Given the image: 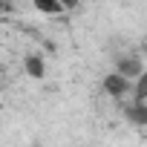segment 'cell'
<instances>
[{
  "label": "cell",
  "mask_w": 147,
  "mask_h": 147,
  "mask_svg": "<svg viewBox=\"0 0 147 147\" xmlns=\"http://www.w3.org/2000/svg\"><path fill=\"white\" fill-rule=\"evenodd\" d=\"M141 72H144V66H141L138 55H124V58L115 61V75H121V78H127V81H136Z\"/></svg>",
  "instance_id": "cell-1"
},
{
  "label": "cell",
  "mask_w": 147,
  "mask_h": 147,
  "mask_svg": "<svg viewBox=\"0 0 147 147\" xmlns=\"http://www.w3.org/2000/svg\"><path fill=\"white\" fill-rule=\"evenodd\" d=\"M104 87H107V90H110V95H115V98H121V95L133 92V81H127V78L115 75V72H110V78L104 81Z\"/></svg>",
  "instance_id": "cell-2"
},
{
  "label": "cell",
  "mask_w": 147,
  "mask_h": 147,
  "mask_svg": "<svg viewBox=\"0 0 147 147\" xmlns=\"http://www.w3.org/2000/svg\"><path fill=\"white\" fill-rule=\"evenodd\" d=\"M23 69H26V75H29V78H43L46 63H43V58H40V55H26Z\"/></svg>",
  "instance_id": "cell-3"
},
{
  "label": "cell",
  "mask_w": 147,
  "mask_h": 147,
  "mask_svg": "<svg viewBox=\"0 0 147 147\" xmlns=\"http://www.w3.org/2000/svg\"><path fill=\"white\" fill-rule=\"evenodd\" d=\"M35 9H38V12H49V15L63 12V6H61V3H46V0H38V3H35Z\"/></svg>",
  "instance_id": "cell-4"
},
{
  "label": "cell",
  "mask_w": 147,
  "mask_h": 147,
  "mask_svg": "<svg viewBox=\"0 0 147 147\" xmlns=\"http://www.w3.org/2000/svg\"><path fill=\"white\" fill-rule=\"evenodd\" d=\"M3 12H6V6H3V3H0V15H3Z\"/></svg>",
  "instance_id": "cell-5"
}]
</instances>
